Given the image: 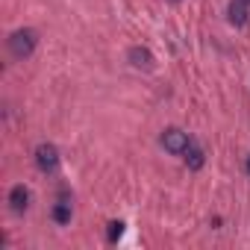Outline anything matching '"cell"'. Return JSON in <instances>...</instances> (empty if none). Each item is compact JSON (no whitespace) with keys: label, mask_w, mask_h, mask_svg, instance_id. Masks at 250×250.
Segmentation results:
<instances>
[{"label":"cell","mask_w":250,"mask_h":250,"mask_svg":"<svg viewBox=\"0 0 250 250\" xmlns=\"http://www.w3.org/2000/svg\"><path fill=\"white\" fill-rule=\"evenodd\" d=\"M227 21L232 27H244L250 21V3L247 0H229V6H227Z\"/></svg>","instance_id":"277c9868"},{"label":"cell","mask_w":250,"mask_h":250,"mask_svg":"<svg viewBox=\"0 0 250 250\" xmlns=\"http://www.w3.org/2000/svg\"><path fill=\"white\" fill-rule=\"evenodd\" d=\"M159 142H162V147H165L168 153L183 156V153L188 150V145H191V136H188L186 130H180V127H168V130L159 136Z\"/></svg>","instance_id":"7a4b0ae2"},{"label":"cell","mask_w":250,"mask_h":250,"mask_svg":"<svg viewBox=\"0 0 250 250\" xmlns=\"http://www.w3.org/2000/svg\"><path fill=\"white\" fill-rule=\"evenodd\" d=\"M36 44H39V36H36V30H15L9 39H6V47H9V53H12V59H30L33 53H36Z\"/></svg>","instance_id":"6da1fadb"},{"label":"cell","mask_w":250,"mask_h":250,"mask_svg":"<svg viewBox=\"0 0 250 250\" xmlns=\"http://www.w3.org/2000/svg\"><path fill=\"white\" fill-rule=\"evenodd\" d=\"M127 59H130V65L139 68V71H150V68H153V53H150L147 47H142V44L130 47V50H127Z\"/></svg>","instance_id":"8992f818"},{"label":"cell","mask_w":250,"mask_h":250,"mask_svg":"<svg viewBox=\"0 0 250 250\" xmlns=\"http://www.w3.org/2000/svg\"><path fill=\"white\" fill-rule=\"evenodd\" d=\"M106 227H109V229H106V238H109V241L115 244V241H118V238L124 235V221H109Z\"/></svg>","instance_id":"9c48e42d"},{"label":"cell","mask_w":250,"mask_h":250,"mask_svg":"<svg viewBox=\"0 0 250 250\" xmlns=\"http://www.w3.org/2000/svg\"><path fill=\"white\" fill-rule=\"evenodd\" d=\"M53 221L59 224V227H65V224H71V200L62 194L59 200H56V206H53Z\"/></svg>","instance_id":"ba28073f"},{"label":"cell","mask_w":250,"mask_h":250,"mask_svg":"<svg viewBox=\"0 0 250 250\" xmlns=\"http://www.w3.org/2000/svg\"><path fill=\"white\" fill-rule=\"evenodd\" d=\"M36 165H39L42 174H53V171L59 168V150H56V145L42 142V145L36 147Z\"/></svg>","instance_id":"3957f363"},{"label":"cell","mask_w":250,"mask_h":250,"mask_svg":"<svg viewBox=\"0 0 250 250\" xmlns=\"http://www.w3.org/2000/svg\"><path fill=\"white\" fill-rule=\"evenodd\" d=\"M244 171H247V177H250V156H247V162H244Z\"/></svg>","instance_id":"30bf717a"},{"label":"cell","mask_w":250,"mask_h":250,"mask_svg":"<svg viewBox=\"0 0 250 250\" xmlns=\"http://www.w3.org/2000/svg\"><path fill=\"white\" fill-rule=\"evenodd\" d=\"M174 3H180V0H174Z\"/></svg>","instance_id":"8fae6325"},{"label":"cell","mask_w":250,"mask_h":250,"mask_svg":"<svg viewBox=\"0 0 250 250\" xmlns=\"http://www.w3.org/2000/svg\"><path fill=\"white\" fill-rule=\"evenodd\" d=\"M6 200H9V209L21 215V212H27V206H30V188H27L24 183H18V186L9 188V197H6Z\"/></svg>","instance_id":"5b68a950"},{"label":"cell","mask_w":250,"mask_h":250,"mask_svg":"<svg viewBox=\"0 0 250 250\" xmlns=\"http://www.w3.org/2000/svg\"><path fill=\"white\" fill-rule=\"evenodd\" d=\"M183 156H186V165H188L191 171H200V168L206 165V153H203V147H200V145H194V142L188 145V150H186Z\"/></svg>","instance_id":"52a82bcc"},{"label":"cell","mask_w":250,"mask_h":250,"mask_svg":"<svg viewBox=\"0 0 250 250\" xmlns=\"http://www.w3.org/2000/svg\"><path fill=\"white\" fill-rule=\"evenodd\" d=\"M247 3H250V0H247Z\"/></svg>","instance_id":"7c38bea8"}]
</instances>
